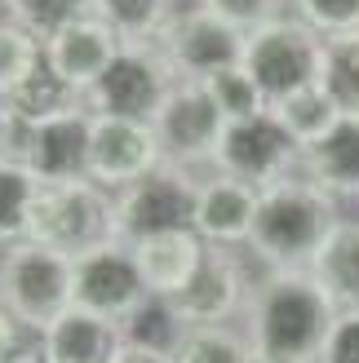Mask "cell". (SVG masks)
I'll list each match as a JSON object with an SVG mask.
<instances>
[{"label": "cell", "instance_id": "cell-35", "mask_svg": "<svg viewBox=\"0 0 359 363\" xmlns=\"http://www.w3.org/2000/svg\"><path fill=\"white\" fill-rule=\"evenodd\" d=\"M18 333H23V323H18V319L5 311V306H0V359H5V350L18 341Z\"/></svg>", "mask_w": 359, "mask_h": 363}, {"label": "cell", "instance_id": "cell-9", "mask_svg": "<svg viewBox=\"0 0 359 363\" xmlns=\"http://www.w3.org/2000/svg\"><path fill=\"white\" fill-rule=\"evenodd\" d=\"M89 124H94V111L84 102L40 124H18L9 116L0 155L23 160L40 182H76L89 169Z\"/></svg>", "mask_w": 359, "mask_h": 363}, {"label": "cell", "instance_id": "cell-32", "mask_svg": "<svg viewBox=\"0 0 359 363\" xmlns=\"http://www.w3.org/2000/svg\"><path fill=\"white\" fill-rule=\"evenodd\" d=\"M195 5L213 9L218 18H226V23H236L244 31H253L262 23H271V18H280V5L284 0H195Z\"/></svg>", "mask_w": 359, "mask_h": 363}, {"label": "cell", "instance_id": "cell-12", "mask_svg": "<svg viewBox=\"0 0 359 363\" xmlns=\"http://www.w3.org/2000/svg\"><path fill=\"white\" fill-rule=\"evenodd\" d=\"M151 124H155V138L165 147L169 164H182L191 173H200V169L209 173L218 138L226 129V116L213 106L209 89L200 80H177Z\"/></svg>", "mask_w": 359, "mask_h": 363}, {"label": "cell", "instance_id": "cell-22", "mask_svg": "<svg viewBox=\"0 0 359 363\" xmlns=\"http://www.w3.org/2000/svg\"><path fill=\"white\" fill-rule=\"evenodd\" d=\"M80 102H84V98L76 94V89H71L49 62H40L23 84H18L13 94L5 98V111H9L18 124H40V120L62 116V111H71V106H80Z\"/></svg>", "mask_w": 359, "mask_h": 363}, {"label": "cell", "instance_id": "cell-16", "mask_svg": "<svg viewBox=\"0 0 359 363\" xmlns=\"http://www.w3.org/2000/svg\"><path fill=\"white\" fill-rule=\"evenodd\" d=\"M258 186L236 182L226 173H200V191H195V235L204 244L222 248H248L258 217Z\"/></svg>", "mask_w": 359, "mask_h": 363}, {"label": "cell", "instance_id": "cell-25", "mask_svg": "<svg viewBox=\"0 0 359 363\" xmlns=\"http://www.w3.org/2000/svg\"><path fill=\"white\" fill-rule=\"evenodd\" d=\"M173 363H258L248 333L231 323H209V328H187L173 346Z\"/></svg>", "mask_w": 359, "mask_h": 363}, {"label": "cell", "instance_id": "cell-7", "mask_svg": "<svg viewBox=\"0 0 359 363\" xmlns=\"http://www.w3.org/2000/svg\"><path fill=\"white\" fill-rule=\"evenodd\" d=\"M173 84H177V71L169 67L165 49L155 40H124V49L111 58V67L84 94V106L98 116L155 120V111L165 106Z\"/></svg>", "mask_w": 359, "mask_h": 363}, {"label": "cell", "instance_id": "cell-5", "mask_svg": "<svg viewBox=\"0 0 359 363\" xmlns=\"http://www.w3.org/2000/svg\"><path fill=\"white\" fill-rule=\"evenodd\" d=\"M240 67L258 80L266 106H271L275 98L319 80V71H324V35L311 31L293 13H280L244 35V62Z\"/></svg>", "mask_w": 359, "mask_h": 363}, {"label": "cell", "instance_id": "cell-20", "mask_svg": "<svg viewBox=\"0 0 359 363\" xmlns=\"http://www.w3.org/2000/svg\"><path fill=\"white\" fill-rule=\"evenodd\" d=\"M311 275L337 311H359V222H342L311 262Z\"/></svg>", "mask_w": 359, "mask_h": 363}, {"label": "cell", "instance_id": "cell-21", "mask_svg": "<svg viewBox=\"0 0 359 363\" xmlns=\"http://www.w3.org/2000/svg\"><path fill=\"white\" fill-rule=\"evenodd\" d=\"M271 116L284 124V133H289L302 151L315 147L319 138H324L337 120H342V106H337V98L324 89V80H311L293 89V94H284L271 102Z\"/></svg>", "mask_w": 359, "mask_h": 363}, {"label": "cell", "instance_id": "cell-8", "mask_svg": "<svg viewBox=\"0 0 359 363\" xmlns=\"http://www.w3.org/2000/svg\"><path fill=\"white\" fill-rule=\"evenodd\" d=\"M297 169H302V147L284 133V124L271 116V106L244 120H226L218 151H213V164H209V173H226L258 191Z\"/></svg>", "mask_w": 359, "mask_h": 363}, {"label": "cell", "instance_id": "cell-4", "mask_svg": "<svg viewBox=\"0 0 359 363\" xmlns=\"http://www.w3.org/2000/svg\"><path fill=\"white\" fill-rule=\"evenodd\" d=\"M27 240L80 257L84 248L111 240V191L98 182H40L27 217Z\"/></svg>", "mask_w": 359, "mask_h": 363}, {"label": "cell", "instance_id": "cell-28", "mask_svg": "<svg viewBox=\"0 0 359 363\" xmlns=\"http://www.w3.org/2000/svg\"><path fill=\"white\" fill-rule=\"evenodd\" d=\"M324 89L337 98L342 111H359V31L328 35L324 40Z\"/></svg>", "mask_w": 359, "mask_h": 363}, {"label": "cell", "instance_id": "cell-26", "mask_svg": "<svg viewBox=\"0 0 359 363\" xmlns=\"http://www.w3.org/2000/svg\"><path fill=\"white\" fill-rule=\"evenodd\" d=\"M182 333H187V323L177 319L169 297H147L120 323V341H138V346H155V350H169V354L182 341Z\"/></svg>", "mask_w": 359, "mask_h": 363}, {"label": "cell", "instance_id": "cell-10", "mask_svg": "<svg viewBox=\"0 0 359 363\" xmlns=\"http://www.w3.org/2000/svg\"><path fill=\"white\" fill-rule=\"evenodd\" d=\"M244 27L226 23L204 5H182L173 13V23L160 31V49H165L169 67L177 71V80H209L226 67L244 62Z\"/></svg>", "mask_w": 359, "mask_h": 363}, {"label": "cell", "instance_id": "cell-1", "mask_svg": "<svg viewBox=\"0 0 359 363\" xmlns=\"http://www.w3.org/2000/svg\"><path fill=\"white\" fill-rule=\"evenodd\" d=\"M337 315L311 270H266L244 306V333L258 363H319Z\"/></svg>", "mask_w": 359, "mask_h": 363}, {"label": "cell", "instance_id": "cell-13", "mask_svg": "<svg viewBox=\"0 0 359 363\" xmlns=\"http://www.w3.org/2000/svg\"><path fill=\"white\" fill-rule=\"evenodd\" d=\"M147 284H142L129 244L106 240L94 244L76 257V275H71V301L94 311L111 323H124L142 301H147Z\"/></svg>", "mask_w": 359, "mask_h": 363}, {"label": "cell", "instance_id": "cell-24", "mask_svg": "<svg viewBox=\"0 0 359 363\" xmlns=\"http://www.w3.org/2000/svg\"><path fill=\"white\" fill-rule=\"evenodd\" d=\"M35 191H40V177L23 160L0 155V248L27 240V217H31Z\"/></svg>", "mask_w": 359, "mask_h": 363}, {"label": "cell", "instance_id": "cell-17", "mask_svg": "<svg viewBox=\"0 0 359 363\" xmlns=\"http://www.w3.org/2000/svg\"><path fill=\"white\" fill-rule=\"evenodd\" d=\"M129 252H133V266H138L142 284H147V293L173 301V297L191 284L195 270H200L209 244L187 226V230H160V235H147V240L129 244Z\"/></svg>", "mask_w": 359, "mask_h": 363}, {"label": "cell", "instance_id": "cell-11", "mask_svg": "<svg viewBox=\"0 0 359 363\" xmlns=\"http://www.w3.org/2000/svg\"><path fill=\"white\" fill-rule=\"evenodd\" d=\"M165 160V147L155 138L151 120H129V116H98L89 124V169L84 177L98 182L102 191H124L142 182L147 173H155Z\"/></svg>", "mask_w": 359, "mask_h": 363}, {"label": "cell", "instance_id": "cell-33", "mask_svg": "<svg viewBox=\"0 0 359 363\" xmlns=\"http://www.w3.org/2000/svg\"><path fill=\"white\" fill-rule=\"evenodd\" d=\"M319 363H359V311H342L333 319Z\"/></svg>", "mask_w": 359, "mask_h": 363}, {"label": "cell", "instance_id": "cell-2", "mask_svg": "<svg viewBox=\"0 0 359 363\" xmlns=\"http://www.w3.org/2000/svg\"><path fill=\"white\" fill-rule=\"evenodd\" d=\"M342 199L328 195L319 182L306 173H289L262 186L258 195V217L248 235V252L266 270H311L328 235L342 226Z\"/></svg>", "mask_w": 359, "mask_h": 363}, {"label": "cell", "instance_id": "cell-27", "mask_svg": "<svg viewBox=\"0 0 359 363\" xmlns=\"http://www.w3.org/2000/svg\"><path fill=\"white\" fill-rule=\"evenodd\" d=\"M0 9H5L9 23H18L45 45L53 31H62L67 23L94 13V0H0Z\"/></svg>", "mask_w": 359, "mask_h": 363}, {"label": "cell", "instance_id": "cell-19", "mask_svg": "<svg viewBox=\"0 0 359 363\" xmlns=\"http://www.w3.org/2000/svg\"><path fill=\"white\" fill-rule=\"evenodd\" d=\"M302 173L337 199H359V111H342L315 147L302 151Z\"/></svg>", "mask_w": 359, "mask_h": 363}, {"label": "cell", "instance_id": "cell-36", "mask_svg": "<svg viewBox=\"0 0 359 363\" xmlns=\"http://www.w3.org/2000/svg\"><path fill=\"white\" fill-rule=\"evenodd\" d=\"M5 129H9V111H5V102H0V151H5Z\"/></svg>", "mask_w": 359, "mask_h": 363}, {"label": "cell", "instance_id": "cell-23", "mask_svg": "<svg viewBox=\"0 0 359 363\" xmlns=\"http://www.w3.org/2000/svg\"><path fill=\"white\" fill-rule=\"evenodd\" d=\"M177 9V0H94V13L120 40H160Z\"/></svg>", "mask_w": 359, "mask_h": 363}, {"label": "cell", "instance_id": "cell-29", "mask_svg": "<svg viewBox=\"0 0 359 363\" xmlns=\"http://www.w3.org/2000/svg\"><path fill=\"white\" fill-rule=\"evenodd\" d=\"M40 62H45V45L18 23L0 18V102H5Z\"/></svg>", "mask_w": 359, "mask_h": 363}, {"label": "cell", "instance_id": "cell-34", "mask_svg": "<svg viewBox=\"0 0 359 363\" xmlns=\"http://www.w3.org/2000/svg\"><path fill=\"white\" fill-rule=\"evenodd\" d=\"M111 363H173V354L155 350V346H138V341H120Z\"/></svg>", "mask_w": 359, "mask_h": 363}, {"label": "cell", "instance_id": "cell-18", "mask_svg": "<svg viewBox=\"0 0 359 363\" xmlns=\"http://www.w3.org/2000/svg\"><path fill=\"white\" fill-rule=\"evenodd\" d=\"M40 341H45V363H111L120 346V323L71 301L40 333Z\"/></svg>", "mask_w": 359, "mask_h": 363}, {"label": "cell", "instance_id": "cell-14", "mask_svg": "<svg viewBox=\"0 0 359 363\" xmlns=\"http://www.w3.org/2000/svg\"><path fill=\"white\" fill-rule=\"evenodd\" d=\"M248 297H253V284H248V270L236 257V248L209 244L200 270L173 297V311L187 328H209V323H231L248 306Z\"/></svg>", "mask_w": 359, "mask_h": 363}, {"label": "cell", "instance_id": "cell-6", "mask_svg": "<svg viewBox=\"0 0 359 363\" xmlns=\"http://www.w3.org/2000/svg\"><path fill=\"white\" fill-rule=\"evenodd\" d=\"M195 191H200V173L160 164L155 173L111 195V240L138 244L160 230H195Z\"/></svg>", "mask_w": 359, "mask_h": 363}, {"label": "cell", "instance_id": "cell-3", "mask_svg": "<svg viewBox=\"0 0 359 363\" xmlns=\"http://www.w3.org/2000/svg\"><path fill=\"white\" fill-rule=\"evenodd\" d=\"M76 257L58 248L18 240L0 248V306L31 333H45L71 306Z\"/></svg>", "mask_w": 359, "mask_h": 363}, {"label": "cell", "instance_id": "cell-31", "mask_svg": "<svg viewBox=\"0 0 359 363\" xmlns=\"http://www.w3.org/2000/svg\"><path fill=\"white\" fill-rule=\"evenodd\" d=\"M289 5H293V18H302L324 40L359 31V0H289Z\"/></svg>", "mask_w": 359, "mask_h": 363}, {"label": "cell", "instance_id": "cell-30", "mask_svg": "<svg viewBox=\"0 0 359 363\" xmlns=\"http://www.w3.org/2000/svg\"><path fill=\"white\" fill-rule=\"evenodd\" d=\"M200 84L209 89L213 106H218L226 120H244V116L266 111L262 89H258V80L248 76L244 67H226V71H218V76H209V80H200Z\"/></svg>", "mask_w": 359, "mask_h": 363}, {"label": "cell", "instance_id": "cell-15", "mask_svg": "<svg viewBox=\"0 0 359 363\" xmlns=\"http://www.w3.org/2000/svg\"><path fill=\"white\" fill-rule=\"evenodd\" d=\"M120 49H124L120 35L106 27L98 13H84V18L67 23L62 31H53L49 40H45V62L84 98L89 89L98 84L102 71L111 67V58H116Z\"/></svg>", "mask_w": 359, "mask_h": 363}]
</instances>
